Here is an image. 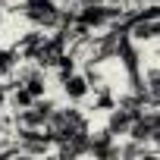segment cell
Segmentation results:
<instances>
[{
  "label": "cell",
  "mask_w": 160,
  "mask_h": 160,
  "mask_svg": "<svg viewBox=\"0 0 160 160\" xmlns=\"http://www.w3.org/2000/svg\"><path fill=\"white\" fill-rule=\"evenodd\" d=\"M57 91H60V101H66V104H85L91 98V82L82 69H72L57 82Z\"/></svg>",
  "instance_id": "cell-1"
},
{
  "label": "cell",
  "mask_w": 160,
  "mask_h": 160,
  "mask_svg": "<svg viewBox=\"0 0 160 160\" xmlns=\"http://www.w3.org/2000/svg\"><path fill=\"white\" fill-rule=\"evenodd\" d=\"M138 113H141V110H129V107L113 104L110 110H104L101 126H104L113 138H122V135H129V129H132V122H135V116H138Z\"/></svg>",
  "instance_id": "cell-2"
},
{
  "label": "cell",
  "mask_w": 160,
  "mask_h": 160,
  "mask_svg": "<svg viewBox=\"0 0 160 160\" xmlns=\"http://www.w3.org/2000/svg\"><path fill=\"white\" fill-rule=\"evenodd\" d=\"M141 94H144L148 107H160V66L148 63L141 69Z\"/></svg>",
  "instance_id": "cell-3"
},
{
  "label": "cell",
  "mask_w": 160,
  "mask_h": 160,
  "mask_svg": "<svg viewBox=\"0 0 160 160\" xmlns=\"http://www.w3.org/2000/svg\"><path fill=\"white\" fill-rule=\"evenodd\" d=\"M135 7H144V3H160V0H132Z\"/></svg>",
  "instance_id": "cell-4"
}]
</instances>
